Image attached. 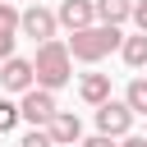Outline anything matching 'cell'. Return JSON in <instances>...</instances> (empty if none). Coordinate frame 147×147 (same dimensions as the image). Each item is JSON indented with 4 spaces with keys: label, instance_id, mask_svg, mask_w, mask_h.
Segmentation results:
<instances>
[{
    "label": "cell",
    "instance_id": "6da1fadb",
    "mask_svg": "<svg viewBox=\"0 0 147 147\" xmlns=\"http://www.w3.org/2000/svg\"><path fill=\"white\" fill-rule=\"evenodd\" d=\"M119 46V23H101V28H78L74 37H69V51H74V60H101V55H110Z\"/></svg>",
    "mask_w": 147,
    "mask_h": 147
},
{
    "label": "cell",
    "instance_id": "7a4b0ae2",
    "mask_svg": "<svg viewBox=\"0 0 147 147\" xmlns=\"http://www.w3.org/2000/svg\"><path fill=\"white\" fill-rule=\"evenodd\" d=\"M69 55H74V51H69L64 41H55V37L41 41V46H37V60H32V64H37V83L51 87V92L64 87V83H69Z\"/></svg>",
    "mask_w": 147,
    "mask_h": 147
},
{
    "label": "cell",
    "instance_id": "3957f363",
    "mask_svg": "<svg viewBox=\"0 0 147 147\" xmlns=\"http://www.w3.org/2000/svg\"><path fill=\"white\" fill-rule=\"evenodd\" d=\"M133 115H138V110H133L129 101H101V106H96V129H101V133L124 138V133H129V124H133Z\"/></svg>",
    "mask_w": 147,
    "mask_h": 147
},
{
    "label": "cell",
    "instance_id": "277c9868",
    "mask_svg": "<svg viewBox=\"0 0 147 147\" xmlns=\"http://www.w3.org/2000/svg\"><path fill=\"white\" fill-rule=\"evenodd\" d=\"M23 119H28V124H51V119H55V96H51V87H28V92H23Z\"/></svg>",
    "mask_w": 147,
    "mask_h": 147
},
{
    "label": "cell",
    "instance_id": "5b68a950",
    "mask_svg": "<svg viewBox=\"0 0 147 147\" xmlns=\"http://www.w3.org/2000/svg\"><path fill=\"white\" fill-rule=\"evenodd\" d=\"M55 18H60V14H51V9H41V5H32V9H23V23H18V28H23L32 41H51V37H55Z\"/></svg>",
    "mask_w": 147,
    "mask_h": 147
},
{
    "label": "cell",
    "instance_id": "8992f818",
    "mask_svg": "<svg viewBox=\"0 0 147 147\" xmlns=\"http://www.w3.org/2000/svg\"><path fill=\"white\" fill-rule=\"evenodd\" d=\"M32 78H37V64H32V60H14V55H9V60L0 64V83H5L9 92H28Z\"/></svg>",
    "mask_w": 147,
    "mask_h": 147
},
{
    "label": "cell",
    "instance_id": "52a82bcc",
    "mask_svg": "<svg viewBox=\"0 0 147 147\" xmlns=\"http://www.w3.org/2000/svg\"><path fill=\"white\" fill-rule=\"evenodd\" d=\"M92 18H96V0H64V5H60V23H64L69 32L87 28Z\"/></svg>",
    "mask_w": 147,
    "mask_h": 147
},
{
    "label": "cell",
    "instance_id": "ba28073f",
    "mask_svg": "<svg viewBox=\"0 0 147 147\" xmlns=\"http://www.w3.org/2000/svg\"><path fill=\"white\" fill-rule=\"evenodd\" d=\"M46 129H51L55 147H64V142H78V138H83V124H78V115H69V110H55V119H51Z\"/></svg>",
    "mask_w": 147,
    "mask_h": 147
},
{
    "label": "cell",
    "instance_id": "9c48e42d",
    "mask_svg": "<svg viewBox=\"0 0 147 147\" xmlns=\"http://www.w3.org/2000/svg\"><path fill=\"white\" fill-rule=\"evenodd\" d=\"M78 92H83V101H92V106H101V101H110V74H87Z\"/></svg>",
    "mask_w": 147,
    "mask_h": 147
},
{
    "label": "cell",
    "instance_id": "30bf717a",
    "mask_svg": "<svg viewBox=\"0 0 147 147\" xmlns=\"http://www.w3.org/2000/svg\"><path fill=\"white\" fill-rule=\"evenodd\" d=\"M96 18L101 23H124V18H133V0H96Z\"/></svg>",
    "mask_w": 147,
    "mask_h": 147
},
{
    "label": "cell",
    "instance_id": "8fae6325",
    "mask_svg": "<svg viewBox=\"0 0 147 147\" xmlns=\"http://www.w3.org/2000/svg\"><path fill=\"white\" fill-rule=\"evenodd\" d=\"M124 60H129L133 69H142V64H147V32H138V37H124Z\"/></svg>",
    "mask_w": 147,
    "mask_h": 147
},
{
    "label": "cell",
    "instance_id": "7c38bea8",
    "mask_svg": "<svg viewBox=\"0 0 147 147\" xmlns=\"http://www.w3.org/2000/svg\"><path fill=\"white\" fill-rule=\"evenodd\" d=\"M124 101H129V106H133L138 115H147V78H133V83H129V96H124Z\"/></svg>",
    "mask_w": 147,
    "mask_h": 147
},
{
    "label": "cell",
    "instance_id": "4fadbf2b",
    "mask_svg": "<svg viewBox=\"0 0 147 147\" xmlns=\"http://www.w3.org/2000/svg\"><path fill=\"white\" fill-rule=\"evenodd\" d=\"M18 23H23V14H18L9 0H0V32H14Z\"/></svg>",
    "mask_w": 147,
    "mask_h": 147
},
{
    "label": "cell",
    "instance_id": "5bb4252c",
    "mask_svg": "<svg viewBox=\"0 0 147 147\" xmlns=\"http://www.w3.org/2000/svg\"><path fill=\"white\" fill-rule=\"evenodd\" d=\"M18 119H23V106H9V101H0V133H9Z\"/></svg>",
    "mask_w": 147,
    "mask_h": 147
},
{
    "label": "cell",
    "instance_id": "9a60e30c",
    "mask_svg": "<svg viewBox=\"0 0 147 147\" xmlns=\"http://www.w3.org/2000/svg\"><path fill=\"white\" fill-rule=\"evenodd\" d=\"M18 147H55V138H51V129H41V124H37V129H32Z\"/></svg>",
    "mask_w": 147,
    "mask_h": 147
},
{
    "label": "cell",
    "instance_id": "2e32d148",
    "mask_svg": "<svg viewBox=\"0 0 147 147\" xmlns=\"http://www.w3.org/2000/svg\"><path fill=\"white\" fill-rule=\"evenodd\" d=\"M133 23L138 32H147V0H133Z\"/></svg>",
    "mask_w": 147,
    "mask_h": 147
},
{
    "label": "cell",
    "instance_id": "e0dca14e",
    "mask_svg": "<svg viewBox=\"0 0 147 147\" xmlns=\"http://www.w3.org/2000/svg\"><path fill=\"white\" fill-rule=\"evenodd\" d=\"M14 55V32H0V60Z\"/></svg>",
    "mask_w": 147,
    "mask_h": 147
},
{
    "label": "cell",
    "instance_id": "ac0fdd59",
    "mask_svg": "<svg viewBox=\"0 0 147 147\" xmlns=\"http://www.w3.org/2000/svg\"><path fill=\"white\" fill-rule=\"evenodd\" d=\"M83 147H115V133H96V138H87Z\"/></svg>",
    "mask_w": 147,
    "mask_h": 147
},
{
    "label": "cell",
    "instance_id": "d6986e66",
    "mask_svg": "<svg viewBox=\"0 0 147 147\" xmlns=\"http://www.w3.org/2000/svg\"><path fill=\"white\" fill-rule=\"evenodd\" d=\"M119 147H147V138H124Z\"/></svg>",
    "mask_w": 147,
    "mask_h": 147
}]
</instances>
